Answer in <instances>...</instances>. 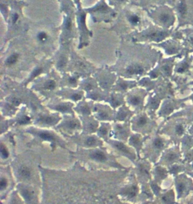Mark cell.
I'll return each instance as SVG.
<instances>
[{
	"instance_id": "cell-13",
	"label": "cell",
	"mask_w": 193,
	"mask_h": 204,
	"mask_svg": "<svg viewBox=\"0 0 193 204\" xmlns=\"http://www.w3.org/2000/svg\"><path fill=\"white\" fill-rule=\"evenodd\" d=\"M106 143L107 145H109V147L113 150L114 153L116 154V155L127 158L134 165L136 164V160H138V157H137L136 151L127 142H124L111 138Z\"/></svg>"
},
{
	"instance_id": "cell-22",
	"label": "cell",
	"mask_w": 193,
	"mask_h": 204,
	"mask_svg": "<svg viewBox=\"0 0 193 204\" xmlns=\"http://www.w3.org/2000/svg\"><path fill=\"white\" fill-rule=\"evenodd\" d=\"M56 95L63 99H68L73 103L82 101L85 97V91L82 90H75L73 88H63L57 91Z\"/></svg>"
},
{
	"instance_id": "cell-49",
	"label": "cell",
	"mask_w": 193,
	"mask_h": 204,
	"mask_svg": "<svg viewBox=\"0 0 193 204\" xmlns=\"http://www.w3.org/2000/svg\"><path fill=\"white\" fill-rule=\"evenodd\" d=\"M192 44H193V38H192Z\"/></svg>"
},
{
	"instance_id": "cell-32",
	"label": "cell",
	"mask_w": 193,
	"mask_h": 204,
	"mask_svg": "<svg viewBox=\"0 0 193 204\" xmlns=\"http://www.w3.org/2000/svg\"><path fill=\"white\" fill-rule=\"evenodd\" d=\"M21 59H22L21 53L18 51H13L5 57L4 60V66L8 69L15 67L20 63Z\"/></svg>"
},
{
	"instance_id": "cell-28",
	"label": "cell",
	"mask_w": 193,
	"mask_h": 204,
	"mask_svg": "<svg viewBox=\"0 0 193 204\" xmlns=\"http://www.w3.org/2000/svg\"><path fill=\"white\" fill-rule=\"evenodd\" d=\"M146 72V68L142 63L134 62L129 64L124 69V76L128 77H134V76H140L143 75Z\"/></svg>"
},
{
	"instance_id": "cell-38",
	"label": "cell",
	"mask_w": 193,
	"mask_h": 204,
	"mask_svg": "<svg viewBox=\"0 0 193 204\" xmlns=\"http://www.w3.org/2000/svg\"><path fill=\"white\" fill-rule=\"evenodd\" d=\"M96 88H97V82L93 78L84 81L80 86V90H82L87 93L91 92Z\"/></svg>"
},
{
	"instance_id": "cell-12",
	"label": "cell",
	"mask_w": 193,
	"mask_h": 204,
	"mask_svg": "<svg viewBox=\"0 0 193 204\" xmlns=\"http://www.w3.org/2000/svg\"><path fill=\"white\" fill-rule=\"evenodd\" d=\"M15 189L19 193L26 204H41L40 189L41 187L27 183H17Z\"/></svg>"
},
{
	"instance_id": "cell-39",
	"label": "cell",
	"mask_w": 193,
	"mask_h": 204,
	"mask_svg": "<svg viewBox=\"0 0 193 204\" xmlns=\"http://www.w3.org/2000/svg\"><path fill=\"white\" fill-rule=\"evenodd\" d=\"M158 20L163 25H170L173 22V17L170 13L167 11H162L158 15Z\"/></svg>"
},
{
	"instance_id": "cell-18",
	"label": "cell",
	"mask_w": 193,
	"mask_h": 204,
	"mask_svg": "<svg viewBox=\"0 0 193 204\" xmlns=\"http://www.w3.org/2000/svg\"><path fill=\"white\" fill-rule=\"evenodd\" d=\"M75 104L70 101H61L58 99H53L47 105V108L61 115H76L74 111Z\"/></svg>"
},
{
	"instance_id": "cell-17",
	"label": "cell",
	"mask_w": 193,
	"mask_h": 204,
	"mask_svg": "<svg viewBox=\"0 0 193 204\" xmlns=\"http://www.w3.org/2000/svg\"><path fill=\"white\" fill-rule=\"evenodd\" d=\"M133 133L130 121L127 122H115L112 124L111 138L128 143V139Z\"/></svg>"
},
{
	"instance_id": "cell-2",
	"label": "cell",
	"mask_w": 193,
	"mask_h": 204,
	"mask_svg": "<svg viewBox=\"0 0 193 204\" xmlns=\"http://www.w3.org/2000/svg\"><path fill=\"white\" fill-rule=\"evenodd\" d=\"M72 157L77 161L87 165L90 168L105 169V170H127L117 160L118 156L113 152H110L104 146L94 148H76V151H69Z\"/></svg>"
},
{
	"instance_id": "cell-14",
	"label": "cell",
	"mask_w": 193,
	"mask_h": 204,
	"mask_svg": "<svg viewBox=\"0 0 193 204\" xmlns=\"http://www.w3.org/2000/svg\"><path fill=\"white\" fill-rule=\"evenodd\" d=\"M133 172L136 177L140 185L149 183L152 180V170L151 167V162L144 158H141L136 160L134 164Z\"/></svg>"
},
{
	"instance_id": "cell-23",
	"label": "cell",
	"mask_w": 193,
	"mask_h": 204,
	"mask_svg": "<svg viewBox=\"0 0 193 204\" xmlns=\"http://www.w3.org/2000/svg\"><path fill=\"white\" fill-rule=\"evenodd\" d=\"M149 136H143V134L133 132L129 137L128 144L136 151L138 159L141 158V152L143 148L144 144Z\"/></svg>"
},
{
	"instance_id": "cell-40",
	"label": "cell",
	"mask_w": 193,
	"mask_h": 204,
	"mask_svg": "<svg viewBox=\"0 0 193 204\" xmlns=\"http://www.w3.org/2000/svg\"><path fill=\"white\" fill-rule=\"evenodd\" d=\"M68 63L67 54L65 52L61 53L59 56L57 61V69L60 71H63L65 70Z\"/></svg>"
},
{
	"instance_id": "cell-36",
	"label": "cell",
	"mask_w": 193,
	"mask_h": 204,
	"mask_svg": "<svg viewBox=\"0 0 193 204\" xmlns=\"http://www.w3.org/2000/svg\"><path fill=\"white\" fill-rule=\"evenodd\" d=\"M6 204H26V203L20 196L19 193L17 192V190L15 189L11 192L10 194L8 196Z\"/></svg>"
},
{
	"instance_id": "cell-26",
	"label": "cell",
	"mask_w": 193,
	"mask_h": 204,
	"mask_svg": "<svg viewBox=\"0 0 193 204\" xmlns=\"http://www.w3.org/2000/svg\"><path fill=\"white\" fill-rule=\"evenodd\" d=\"M34 40L38 46H48L52 40V36L50 31L47 30H39L36 32L34 35Z\"/></svg>"
},
{
	"instance_id": "cell-48",
	"label": "cell",
	"mask_w": 193,
	"mask_h": 204,
	"mask_svg": "<svg viewBox=\"0 0 193 204\" xmlns=\"http://www.w3.org/2000/svg\"><path fill=\"white\" fill-rule=\"evenodd\" d=\"M184 71H185V69L183 67H180L178 70H177V72H180V73H182V72H183Z\"/></svg>"
},
{
	"instance_id": "cell-19",
	"label": "cell",
	"mask_w": 193,
	"mask_h": 204,
	"mask_svg": "<svg viewBox=\"0 0 193 204\" xmlns=\"http://www.w3.org/2000/svg\"><path fill=\"white\" fill-rule=\"evenodd\" d=\"M11 127H28L33 125V121L32 115L28 113L27 108L23 107L17 112V115L11 119L9 120Z\"/></svg>"
},
{
	"instance_id": "cell-30",
	"label": "cell",
	"mask_w": 193,
	"mask_h": 204,
	"mask_svg": "<svg viewBox=\"0 0 193 204\" xmlns=\"http://www.w3.org/2000/svg\"><path fill=\"white\" fill-rule=\"evenodd\" d=\"M106 102L109 103V105L112 108H113L114 109H116L121 107L122 105H124L126 102L125 97L123 93H112L111 94H109Z\"/></svg>"
},
{
	"instance_id": "cell-11",
	"label": "cell",
	"mask_w": 193,
	"mask_h": 204,
	"mask_svg": "<svg viewBox=\"0 0 193 204\" xmlns=\"http://www.w3.org/2000/svg\"><path fill=\"white\" fill-rule=\"evenodd\" d=\"M15 143L14 142L13 135L11 132H7L1 136V148H0V160L1 166L10 165L15 158Z\"/></svg>"
},
{
	"instance_id": "cell-43",
	"label": "cell",
	"mask_w": 193,
	"mask_h": 204,
	"mask_svg": "<svg viewBox=\"0 0 193 204\" xmlns=\"http://www.w3.org/2000/svg\"><path fill=\"white\" fill-rule=\"evenodd\" d=\"M73 21L72 20L71 16H68L66 18L64 26H63V33L67 36L69 34L73 33Z\"/></svg>"
},
{
	"instance_id": "cell-45",
	"label": "cell",
	"mask_w": 193,
	"mask_h": 204,
	"mask_svg": "<svg viewBox=\"0 0 193 204\" xmlns=\"http://www.w3.org/2000/svg\"><path fill=\"white\" fill-rule=\"evenodd\" d=\"M19 14L17 12H15V13H13V15L12 16H11V22H12V23L15 25V24H16V23L18 22V21H19Z\"/></svg>"
},
{
	"instance_id": "cell-6",
	"label": "cell",
	"mask_w": 193,
	"mask_h": 204,
	"mask_svg": "<svg viewBox=\"0 0 193 204\" xmlns=\"http://www.w3.org/2000/svg\"><path fill=\"white\" fill-rule=\"evenodd\" d=\"M54 130L61 133L64 138L82 133V124L81 120L76 115H63L62 120Z\"/></svg>"
},
{
	"instance_id": "cell-8",
	"label": "cell",
	"mask_w": 193,
	"mask_h": 204,
	"mask_svg": "<svg viewBox=\"0 0 193 204\" xmlns=\"http://www.w3.org/2000/svg\"><path fill=\"white\" fill-rule=\"evenodd\" d=\"M31 115L33 126L40 128H55L63 118V115L60 113L50 112L47 110H36Z\"/></svg>"
},
{
	"instance_id": "cell-9",
	"label": "cell",
	"mask_w": 193,
	"mask_h": 204,
	"mask_svg": "<svg viewBox=\"0 0 193 204\" xmlns=\"http://www.w3.org/2000/svg\"><path fill=\"white\" fill-rule=\"evenodd\" d=\"M16 180L10 165L1 166L0 169V198L4 202L14 188L16 187Z\"/></svg>"
},
{
	"instance_id": "cell-15",
	"label": "cell",
	"mask_w": 193,
	"mask_h": 204,
	"mask_svg": "<svg viewBox=\"0 0 193 204\" xmlns=\"http://www.w3.org/2000/svg\"><path fill=\"white\" fill-rule=\"evenodd\" d=\"M147 93L143 89L133 88L126 93L125 101L128 107L135 114L143 112L144 108V99Z\"/></svg>"
},
{
	"instance_id": "cell-3",
	"label": "cell",
	"mask_w": 193,
	"mask_h": 204,
	"mask_svg": "<svg viewBox=\"0 0 193 204\" xmlns=\"http://www.w3.org/2000/svg\"><path fill=\"white\" fill-rule=\"evenodd\" d=\"M23 133L32 136L33 139L27 144V146H33L43 142H48L50 145L51 149L52 152L55 151L57 148H61L64 150L69 152L68 148V142L65 138L55 130H50L46 128H40L33 125L22 130Z\"/></svg>"
},
{
	"instance_id": "cell-34",
	"label": "cell",
	"mask_w": 193,
	"mask_h": 204,
	"mask_svg": "<svg viewBox=\"0 0 193 204\" xmlns=\"http://www.w3.org/2000/svg\"><path fill=\"white\" fill-rule=\"evenodd\" d=\"M152 173L154 177V181H156L157 183H160L167 177V170L160 164L155 166Z\"/></svg>"
},
{
	"instance_id": "cell-29",
	"label": "cell",
	"mask_w": 193,
	"mask_h": 204,
	"mask_svg": "<svg viewBox=\"0 0 193 204\" xmlns=\"http://www.w3.org/2000/svg\"><path fill=\"white\" fill-rule=\"evenodd\" d=\"M128 27L132 29H139L142 26V15L141 13L127 11L125 15Z\"/></svg>"
},
{
	"instance_id": "cell-33",
	"label": "cell",
	"mask_w": 193,
	"mask_h": 204,
	"mask_svg": "<svg viewBox=\"0 0 193 204\" xmlns=\"http://www.w3.org/2000/svg\"><path fill=\"white\" fill-rule=\"evenodd\" d=\"M136 86V82L135 81H125L124 79H119L116 83V85L114 87V91L117 93H128V91H130Z\"/></svg>"
},
{
	"instance_id": "cell-27",
	"label": "cell",
	"mask_w": 193,
	"mask_h": 204,
	"mask_svg": "<svg viewBox=\"0 0 193 204\" xmlns=\"http://www.w3.org/2000/svg\"><path fill=\"white\" fill-rule=\"evenodd\" d=\"M179 159L178 152H176L175 148H170V149L165 150L162 155L160 158L159 163L160 165H164V166H168L170 164H174L176 161H177Z\"/></svg>"
},
{
	"instance_id": "cell-46",
	"label": "cell",
	"mask_w": 193,
	"mask_h": 204,
	"mask_svg": "<svg viewBox=\"0 0 193 204\" xmlns=\"http://www.w3.org/2000/svg\"><path fill=\"white\" fill-rule=\"evenodd\" d=\"M141 204H162L159 200H145L143 202L141 203Z\"/></svg>"
},
{
	"instance_id": "cell-20",
	"label": "cell",
	"mask_w": 193,
	"mask_h": 204,
	"mask_svg": "<svg viewBox=\"0 0 193 204\" xmlns=\"http://www.w3.org/2000/svg\"><path fill=\"white\" fill-rule=\"evenodd\" d=\"M58 87V82L56 78H42L38 81L33 86V88L36 91L41 92L43 94H49L55 92Z\"/></svg>"
},
{
	"instance_id": "cell-7",
	"label": "cell",
	"mask_w": 193,
	"mask_h": 204,
	"mask_svg": "<svg viewBox=\"0 0 193 204\" xmlns=\"http://www.w3.org/2000/svg\"><path fill=\"white\" fill-rule=\"evenodd\" d=\"M130 126L133 132L149 136L152 133L157 124L146 112L135 114L130 120Z\"/></svg>"
},
{
	"instance_id": "cell-35",
	"label": "cell",
	"mask_w": 193,
	"mask_h": 204,
	"mask_svg": "<svg viewBox=\"0 0 193 204\" xmlns=\"http://www.w3.org/2000/svg\"><path fill=\"white\" fill-rule=\"evenodd\" d=\"M172 132L170 134L176 136H180L183 133H185V126L184 124H181V123H178L176 124L175 125L172 127H164V129H162V132Z\"/></svg>"
},
{
	"instance_id": "cell-47",
	"label": "cell",
	"mask_w": 193,
	"mask_h": 204,
	"mask_svg": "<svg viewBox=\"0 0 193 204\" xmlns=\"http://www.w3.org/2000/svg\"><path fill=\"white\" fill-rule=\"evenodd\" d=\"M112 2H113L114 4L118 5H122V4L125 3L127 0H112Z\"/></svg>"
},
{
	"instance_id": "cell-31",
	"label": "cell",
	"mask_w": 193,
	"mask_h": 204,
	"mask_svg": "<svg viewBox=\"0 0 193 204\" xmlns=\"http://www.w3.org/2000/svg\"><path fill=\"white\" fill-rule=\"evenodd\" d=\"M112 129V125L109 122H100L96 134L106 143L109 139H111Z\"/></svg>"
},
{
	"instance_id": "cell-5",
	"label": "cell",
	"mask_w": 193,
	"mask_h": 204,
	"mask_svg": "<svg viewBox=\"0 0 193 204\" xmlns=\"http://www.w3.org/2000/svg\"><path fill=\"white\" fill-rule=\"evenodd\" d=\"M140 185L132 170V174L128 175L126 182L118 191V195L124 202L137 204L140 203Z\"/></svg>"
},
{
	"instance_id": "cell-21",
	"label": "cell",
	"mask_w": 193,
	"mask_h": 204,
	"mask_svg": "<svg viewBox=\"0 0 193 204\" xmlns=\"http://www.w3.org/2000/svg\"><path fill=\"white\" fill-rule=\"evenodd\" d=\"M82 124V133L85 134H95L98 130L100 122L96 120L95 116H78Z\"/></svg>"
},
{
	"instance_id": "cell-41",
	"label": "cell",
	"mask_w": 193,
	"mask_h": 204,
	"mask_svg": "<svg viewBox=\"0 0 193 204\" xmlns=\"http://www.w3.org/2000/svg\"><path fill=\"white\" fill-rule=\"evenodd\" d=\"M45 71V66L40 65V66H36V67L32 71L29 78L27 79V83H29V82L32 81L34 80V79H36V78H37V77H39L40 75H42V74L43 73V72Z\"/></svg>"
},
{
	"instance_id": "cell-1",
	"label": "cell",
	"mask_w": 193,
	"mask_h": 204,
	"mask_svg": "<svg viewBox=\"0 0 193 204\" xmlns=\"http://www.w3.org/2000/svg\"><path fill=\"white\" fill-rule=\"evenodd\" d=\"M39 160V157L31 150L15 157L10 166L17 183L30 184L42 188V177Z\"/></svg>"
},
{
	"instance_id": "cell-25",
	"label": "cell",
	"mask_w": 193,
	"mask_h": 204,
	"mask_svg": "<svg viewBox=\"0 0 193 204\" xmlns=\"http://www.w3.org/2000/svg\"><path fill=\"white\" fill-rule=\"evenodd\" d=\"M95 103L94 101H85L82 100L74 107V111L78 116H89L93 115V109Z\"/></svg>"
},
{
	"instance_id": "cell-37",
	"label": "cell",
	"mask_w": 193,
	"mask_h": 204,
	"mask_svg": "<svg viewBox=\"0 0 193 204\" xmlns=\"http://www.w3.org/2000/svg\"><path fill=\"white\" fill-rule=\"evenodd\" d=\"M164 32H162L157 31V30H149V31H145V33L142 34L140 36V38H145V39H149V40L158 41L162 36H164Z\"/></svg>"
},
{
	"instance_id": "cell-4",
	"label": "cell",
	"mask_w": 193,
	"mask_h": 204,
	"mask_svg": "<svg viewBox=\"0 0 193 204\" xmlns=\"http://www.w3.org/2000/svg\"><path fill=\"white\" fill-rule=\"evenodd\" d=\"M169 143L170 141L168 139L156 133L152 137L149 136L147 139L141 154H143V158L149 160L151 163L155 164Z\"/></svg>"
},
{
	"instance_id": "cell-24",
	"label": "cell",
	"mask_w": 193,
	"mask_h": 204,
	"mask_svg": "<svg viewBox=\"0 0 193 204\" xmlns=\"http://www.w3.org/2000/svg\"><path fill=\"white\" fill-rule=\"evenodd\" d=\"M135 115V112L130 108L125 105H122L118 109L116 113V118L114 122H127L131 120L132 117Z\"/></svg>"
},
{
	"instance_id": "cell-42",
	"label": "cell",
	"mask_w": 193,
	"mask_h": 204,
	"mask_svg": "<svg viewBox=\"0 0 193 204\" xmlns=\"http://www.w3.org/2000/svg\"><path fill=\"white\" fill-rule=\"evenodd\" d=\"M79 76L73 75V76H68L67 78H66L65 81L63 82L64 85L69 87V88H75L78 86Z\"/></svg>"
},
{
	"instance_id": "cell-16",
	"label": "cell",
	"mask_w": 193,
	"mask_h": 204,
	"mask_svg": "<svg viewBox=\"0 0 193 204\" xmlns=\"http://www.w3.org/2000/svg\"><path fill=\"white\" fill-rule=\"evenodd\" d=\"M116 110L109 105L103 103H95L93 109V115L100 122L115 121Z\"/></svg>"
},
{
	"instance_id": "cell-44",
	"label": "cell",
	"mask_w": 193,
	"mask_h": 204,
	"mask_svg": "<svg viewBox=\"0 0 193 204\" xmlns=\"http://www.w3.org/2000/svg\"><path fill=\"white\" fill-rule=\"evenodd\" d=\"M178 11L179 13L182 16H184V15H186L187 13V5L186 4V2L184 1H181L178 5Z\"/></svg>"
},
{
	"instance_id": "cell-10",
	"label": "cell",
	"mask_w": 193,
	"mask_h": 204,
	"mask_svg": "<svg viewBox=\"0 0 193 204\" xmlns=\"http://www.w3.org/2000/svg\"><path fill=\"white\" fill-rule=\"evenodd\" d=\"M67 141L73 143L77 148H94L102 147L105 142L95 133V134H85L83 133H79L73 136H69Z\"/></svg>"
}]
</instances>
